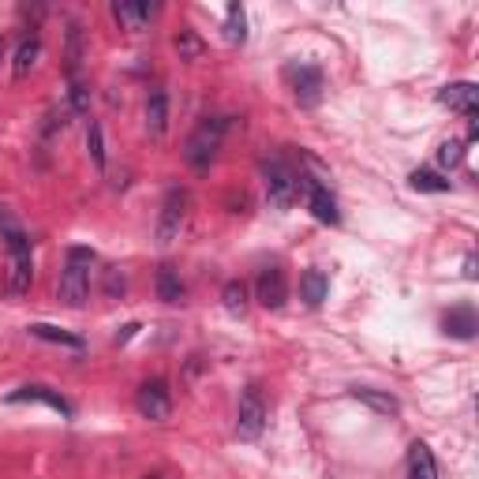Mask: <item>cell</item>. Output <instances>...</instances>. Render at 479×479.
<instances>
[{"mask_svg": "<svg viewBox=\"0 0 479 479\" xmlns=\"http://www.w3.org/2000/svg\"><path fill=\"white\" fill-rule=\"evenodd\" d=\"M0 232H4V244H8V274H4L8 293L23 296V293H30V281H34V255H30L27 232L8 217L4 206H0Z\"/></svg>", "mask_w": 479, "mask_h": 479, "instance_id": "cell-1", "label": "cell"}, {"mask_svg": "<svg viewBox=\"0 0 479 479\" xmlns=\"http://www.w3.org/2000/svg\"><path fill=\"white\" fill-rule=\"evenodd\" d=\"M90 270H94V251L90 247H68L64 255V270H60V285L57 296L64 308H83L90 300Z\"/></svg>", "mask_w": 479, "mask_h": 479, "instance_id": "cell-2", "label": "cell"}, {"mask_svg": "<svg viewBox=\"0 0 479 479\" xmlns=\"http://www.w3.org/2000/svg\"><path fill=\"white\" fill-rule=\"evenodd\" d=\"M225 127H229V120H221V117H206V120H199V127L187 135V142H184V162L195 169V172H206L214 165V157H217V150H221V139H225Z\"/></svg>", "mask_w": 479, "mask_h": 479, "instance_id": "cell-3", "label": "cell"}, {"mask_svg": "<svg viewBox=\"0 0 479 479\" xmlns=\"http://www.w3.org/2000/svg\"><path fill=\"white\" fill-rule=\"evenodd\" d=\"M262 180H266V199L270 206H278V210H289L300 195V177L281 162V157H266L262 162Z\"/></svg>", "mask_w": 479, "mask_h": 479, "instance_id": "cell-4", "label": "cell"}, {"mask_svg": "<svg viewBox=\"0 0 479 479\" xmlns=\"http://www.w3.org/2000/svg\"><path fill=\"white\" fill-rule=\"evenodd\" d=\"M285 79H289L293 98H296L303 109H311V105L323 102L326 83H323V72H318L315 64H308V60H293L289 68H285Z\"/></svg>", "mask_w": 479, "mask_h": 479, "instance_id": "cell-5", "label": "cell"}, {"mask_svg": "<svg viewBox=\"0 0 479 479\" xmlns=\"http://www.w3.org/2000/svg\"><path fill=\"white\" fill-rule=\"evenodd\" d=\"M262 430H266V401H262L259 386H247L236 408V435L244 442H255Z\"/></svg>", "mask_w": 479, "mask_h": 479, "instance_id": "cell-6", "label": "cell"}, {"mask_svg": "<svg viewBox=\"0 0 479 479\" xmlns=\"http://www.w3.org/2000/svg\"><path fill=\"white\" fill-rule=\"evenodd\" d=\"M187 210H191L187 191L172 187L169 195H165V202H162V217H157V244H172V240H180Z\"/></svg>", "mask_w": 479, "mask_h": 479, "instance_id": "cell-7", "label": "cell"}, {"mask_svg": "<svg viewBox=\"0 0 479 479\" xmlns=\"http://www.w3.org/2000/svg\"><path fill=\"white\" fill-rule=\"evenodd\" d=\"M135 405H139V412H142L147 420L165 423V420H169V412H172V397H169L165 378L142 382V386H139V397H135Z\"/></svg>", "mask_w": 479, "mask_h": 479, "instance_id": "cell-8", "label": "cell"}, {"mask_svg": "<svg viewBox=\"0 0 479 479\" xmlns=\"http://www.w3.org/2000/svg\"><path fill=\"white\" fill-rule=\"evenodd\" d=\"M300 191L308 195V206H311V214L323 221V225H341V210H338V199L330 195V187L326 184H318L311 177H300Z\"/></svg>", "mask_w": 479, "mask_h": 479, "instance_id": "cell-9", "label": "cell"}, {"mask_svg": "<svg viewBox=\"0 0 479 479\" xmlns=\"http://www.w3.org/2000/svg\"><path fill=\"white\" fill-rule=\"evenodd\" d=\"M285 300H289V278L281 266H266L259 274V303L266 311H281Z\"/></svg>", "mask_w": 479, "mask_h": 479, "instance_id": "cell-10", "label": "cell"}, {"mask_svg": "<svg viewBox=\"0 0 479 479\" xmlns=\"http://www.w3.org/2000/svg\"><path fill=\"white\" fill-rule=\"evenodd\" d=\"M438 102L450 109V113H460V117H475V102H479V87L475 83H450L442 87Z\"/></svg>", "mask_w": 479, "mask_h": 479, "instance_id": "cell-11", "label": "cell"}, {"mask_svg": "<svg viewBox=\"0 0 479 479\" xmlns=\"http://www.w3.org/2000/svg\"><path fill=\"white\" fill-rule=\"evenodd\" d=\"M8 401H11V405H23V401H38V405H49L53 412H60L64 420L72 416V405L64 401L60 393H53L49 386H23V390H15V393L8 397Z\"/></svg>", "mask_w": 479, "mask_h": 479, "instance_id": "cell-12", "label": "cell"}, {"mask_svg": "<svg viewBox=\"0 0 479 479\" xmlns=\"http://www.w3.org/2000/svg\"><path fill=\"white\" fill-rule=\"evenodd\" d=\"M157 8L154 4H135V0H117L113 4V19L124 27V30H142L150 23V15H154Z\"/></svg>", "mask_w": 479, "mask_h": 479, "instance_id": "cell-13", "label": "cell"}, {"mask_svg": "<svg viewBox=\"0 0 479 479\" xmlns=\"http://www.w3.org/2000/svg\"><path fill=\"white\" fill-rule=\"evenodd\" d=\"M442 326H445V333H450V338H457V341H472L475 338V330H479V318H475V311L468 308H453L450 315L442 318Z\"/></svg>", "mask_w": 479, "mask_h": 479, "instance_id": "cell-14", "label": "cell"}, {"mask_svg": "<svg viewBox=\"0 0 479 479\" xmlns=\"http://www.w3.org/2000/svg\"><path fill=\"white\" fill-rule=\"evenodd\" d=\"M169 127V94L165 90H150L147 98V132L150 139H162Z\"/></svg>", "mask_w": 479, "mask_h": 479, "instance_id": "cell-15", "label": "cell"}, {"mask_svg": "<svg viewBox=\"0 0 479 479\" xmlns=\"http://www.w3.org/2000/svg\"><path fill=\"white\" fill-rule=\"evenodd\" d=\"M408 479H438L435 453H430L427 442H412V450H408Z\"/></svg>", "mask_w": 479, "mask_h": 479, "instance_id": "cell-16", "label": "cell"}, {"mask_svg": "<svg viewBox=\"0 0 479 479\" xmlns=\"http://www.w3.org/2000/svg\"><path fill=\"white\" fill-rule=\"evenodd\" d=\"M330 293V278L323 274V270H303V278H300V296L308 308H318V303L326 300Z\"/></svg>", "mask_w": 479, "mask_h": 479, "instance_id": "cell-17", "label": "cell"}, {"mask_svg": "<svg viewBox=\"0 0 479 479\" xmlns=\"http://www.w3.org/2000/svg\"><path fill=\"white\" fill-rule=\"evenodd\" d=\"M157 300H165V303H180L184 300V281L169 262L157 270Z\"/></svg>", "mask_w": 479, "mask_h": 479, "instance_id": "cell-18", "label": "cell"}, {"mask_svg": "<svg viewBox=\"0 0 479 479\" xmlns=\"http://www.w3.org/2000/svg\"><path fill=\"white\" fill-rule=\"evenodd\" d=\"M38 57H42V38L38 34H30V38H23L19 42V49H15V64H11V68H15V75H27L30 68H34V64H38Z\"/></svg>", "mask_w": 479, "mask_h": 479, "instance_id": "cell-19", "label": "cell"}, {"mask_svg": "<svg viewBox=\"0 0 479 479\" xmlns=\"http://www.w3.org/2000/svg\"><path fill=\"white\" fill-rule=\"evenodd\" d=\"M353 397H356V401H363L367 408H375L378 416H397V408H401L390 393H378V390H367V386H356Z\"/></svg>", "mask_w": 479, "mask_h": 479, "instance_id": "cell-20", "label": "cell"}, {"mask_svg": "<svg viewBox=\"0 0 479 479\" xmlns=\"http://www.w3.org/2000/svg\"><path fill=\"white\" fill-rule=\"evenodd\" d=\"M172 45H177L180 60H187V64H199L206 57V42L195 34V30H180V34L172 38Z\"/></svg>", "mask_w": 479, "mask_h": 479, "instance_id": "cell-21", "label": "cell"}, {"mask_svg": "<svg viewBox=\"0 0 479 479\" xmlns=\"http://www.w3.org/2000/svg\"><path fill=\"white\" fill-rule=\"evenodd\" d=\"M225 38H229V45H244V42H247V15H244V4H229Z\"/></svg>", "mask_w": 479, "mask_h": 479, "instance_id": "cell-22", "label": "cell"}, {"mask_svg": "<svg viewBox=\"0 0 479 479\" xmlns=\"http://www.w3.org/2000/svg\"><path fill=\"white\" fill-rule=\"evenodd\" d=\"M79 60H83V30H79V23H72L68 27V53H64L68 79H79Z\"/></svg>", "mask_w": 479, "mask_h": 479, "instance_id": "cell-23", "label": "cell"}, {"mask_svg": "<svg viewBox=\"0 0 479 479\" xmlns=\"http://www.w3.org/2000/svg\"><path fill=\"white\" fill-rule=\"evenodd\" d=\"M408 184L416 191H427V195H445V191H450V180H442L438 172H430V169H416L408 177Z\"/></svg>", "mask_w": 479, "mask_h": 479, "instance_id": "cell-24", "label": "cell"}, {"mask_svg": "<svg viewBox=\"0 0 479 479\" xmlns=\"http://www.w3.org/2000/svg\"><path fill=\"white\" fill-rule=\"evenodd\" d=\"M30 333L34 338H42V341H53V345H68V348H83V341L75 338V333H64V330H57V326H45V323H38V326H30Z\"/></svg>", "mask_w": 479, "mask_h": 479, "instance_id": "cell-25", "label": "cell"}, {"mask_svg": "<svg viewBox=\"0 0 479 479\" xmlns=\"http://www.w3.org/2000/svg\"><path fill=\"white\" fill-rule=\"evenodd\" d=\"M87 150H90V162L98 169H105V139H102V124L98 120L87 124Z\"/></svg>", "mask_w": 479, "mask_h": 479, "instance_id": "cell-26", "label": "cell"}, {"mask_svg": "<svg viewBox=\"0 0 479 479\" xmlns=\"http://www.w3.org/2000/svg\"><path fill=\"white\" fill-rule=\"evenodd\" d=\"M460 162H465V142H460V139L442 142V147H438V165L442 169H457Z\"/></svg>", "mask_w": 479, "mask_h": 479, "instance_id": "cell-27", "label": "cell"}, {"mask_svg": "<svg viewBox=\"0 0 479 479\" xmlns=\"http://www.w3.org/2000/svg\"><path fill=\"white\" fill-rule=\"evenodd\" d=\"M221 300H225V311L244 315V308H247V289H244L240 281H229V285H225V293H221Z\"/></svg>", "mask_w": 479, "mask_h": 479, "instance_id": "cell-28", "label": "cell"}, {"mask_svg": "<svg viewBox=\"0 0 479 479\" xmlns=\"http://www.w3.org/2000/svg\"><path fill=\"white\" fill-rule=\"evenodd\" d=\"M72 109H75V113L79 117H87L90 113V90H87V83H83V79H72Z\"/></svg>", "mask_w": 479, "mask_h": 479, "instance_id": "cell-29", "label": "cell"}, {"mask_svg": "<svg viewBox=\"0 0 479 479\" xmlns=\"http://www.w3.org/2000/svg\"><path fill=\"white\" fill-rule=\"evenodd\" d=\"M105 293H109V296L124 293V278H120V270H109V285H105Z\"/></svg>", "mask_w": 479, "mask_h": 479, "instance_id": "cell-30", "label": "cell"}, {"mask_svg": "<svg viewBox=\"0 0 479 479\" xmlns=\"http://www.w3.org/2000/svg\"><path fill=\"white\" fill-rule=\"evenodd\" d=\"M465 278H475V255H468V259H465Z\"/></svg>", "mask_w": 479, "mask_h": 479, "instance_id": "cell-31", "label": "cell"}, {"mask_svg": "<svg viewBox=\"0 0 479 479\" xmlns=\"http://www.w3.org/2000/svg\"><path fill=\"white\" fill-rule=\"evenodd\" d=\"M0 57H4V38H0Z\"/></svg>", "mask_w": 479, "mask_h": 479, "instance_id": "cell-32", "label": "cell"}]
</instances>
